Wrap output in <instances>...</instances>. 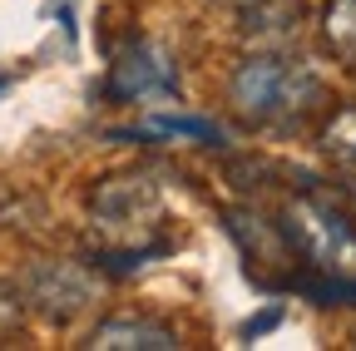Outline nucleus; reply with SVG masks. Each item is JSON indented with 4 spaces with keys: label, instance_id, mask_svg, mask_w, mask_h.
I'll return each mask as SVG.
<instances>
[{
    "label": "nucleus",
    "instance_id": "39448f33",
    "mask_svg": "<svg viewBox=\"0 0 356 351\" xmlns=\"http://www.w3.org/2000/svg\"><path fill=\"white\" fill-rule=\"evenodd\" d=\"M89 208L104 228L129 233V228H149L159 218V183H149L144 173H124V179H104L89 193Z\"/></svg>",
    "mask_w": 356,
    "mask_h": 351
},
{
    "label": "nucleus",
    "instance_id": "f8f14e48",
    "mask_svg": "<svg viewBox=\"0 0 356 351\" xmlns=\"http://www.w3.org/2000/svg\"><path fill=\"white\" fill-rule=\"evenodd\" d=\"M20 322H25V302H20V287L0 282V341H6V336H15V332H20Z\"/></svg>",
    "mask_w": 356,
    "mask_h": 351
},
{
    "label": "nucleus",
    "instance_id": "9d476101",
    "mask_svg": "<svg viewBox=\"0 0 356 351\" xmlns=\"http://www.w3.org/2000/svg\"><path fill=\"white\" fill-rule=\"evenodd\" d=\"M322 40H327V50L356 70V0H327V10H322Z\"/></svg>",
    "mask_w": 356,
    "mask_h": 351
},
{
    "label": "nucleus",
    "instance_id": "423d86ee",
    "mask_svg": "<svg viewBox=\"0 0 356 351\" xmlns=\"http://www.w3.org/2000/svg\"><path fill=\"white\" fill-rule=\"evenodd\" d=\"M238 10H243V20H238L243 45H252V50H292L297 45V20H302L297 0H243Z\"/></svg>",
    "mask_w": 356,
    "mask_h": 351
},
{
    "label": "nucleus",
    "instance_id": "9b49d317",
    "mask_svg": "<svg viewBox=\"0 0 356 351\" xmlns=\"http://www.w3.org/2000/svg\"><path fill=\"white\" fill-rule=\"evenodd\" d=\"M322 154L341 173H356V104H346V109L332 114V124L322 129Z\"/></svg>",
    "mask_w": 356,
    "mask_h": 351
},
{
    "label": "nucleus",
    "instance_id": "2eb2a0df",
    "mask_svg": "<svg viewBox=\"0 0 356 351\" xmlns=\"http://www.w3.org/2000/svg\"><path fill=\"white\" fill-rule=\"evenodd\" d=\"M213 6H243V0H213Z\"/></svg>",
    "mask_w": 356,
    "mask_h": 351
},
{
    "label": "nucleus",
    "instance_id": "6e6552de",
    "mask_svg": "<svg viewBox=\"0 0 356 351\" xmlns=\"http://www.w3.org/2000/svg\"><path fill=\"white\" fill-rule=\"evenodd\" d=\"M89 346L95 351H173L178 332L149 317H109L89 332Z\"/></svg>",
    "mask_w": 356,
    "mask_h": 351
},
{
    "label": "nucleus",
    "instance_id": "4468645a",
    "mask_svg": "<svg viewBox=\"0 0 356 351\" xmlns=\"http://www.w3.org/2000/svg\"><path fill=\"white\" fill-rule=\"evenodd\" d=\"M6 90H10V74H0V95H6Z\"/></svg>",
    "mask_w": 356,
    "mask_h": 351
},
{
    "label": "nucleus",
    "instance_id": "f03ea898",
    "mask_svg": "<svg viewBox=\"0 0 356 351\" xmlns=\"http://www.w3.org/2000/svg\"><path fill=\"white\" fill-rule=\"evenodd\" d=\"M282 238L287 247L312 262L317 272H356V228L341 208H332L317 193H297L282 208Z\"/></svg>",
    "mask_w": 356,
    "mask_h": 351
},
{
    "label": "nucleus",
    "instance_id": "ddd939ff",
    "mask_svg": "<svg viewBox=\"0 0 356 351\" xmlns=\"http://www.w3.org/2000/svg\"><path fill=\"white\" fill-rule=\"evenodd\" d=\"M277 322H282V307H277V302H273V307H267V312H262V317H252V322H248V327H243V336H248V341H252V336H262V332H273V327H277Z\"/></svg>",
    "mask_w": 356,
    "mask_h": 351
},
{
    "label": "nucleus",
    "instance_id": "f257e3e1",
    "mask_svg": "<svg viewBox=\"0 0 356 351\" xmlns=\"http://www.w3.org/2000/svg\"><path fill=\"white\" fill-rule=\"evenodd\" d=\"M228 99L257 129H297L327 104V84L287 50H252L228 79Z\"/></svg>",
    "mask_w": 356,
    "mask_h": 351
},
{
    "label": "nucleus",
    "instance_id": "20e7f679",
    "mask_svg": "<svg viewBox=\"0 0 356 351\" xmlns=\"http://www.w3.org/2000/svg\"><path fill=\"white\" fill-rule=\"evenodd\" d=\"M178 90V70L173 55L154 40H134V45L109 65L104 95L109 99H144V95H173Z\"/></svg>",
    "mask_w": 356,
    "mask_h": 351
},
{
    "label": "nucleus",
    "instance_id": "0eeeda50",
    "mask_svg": "<svg viewBox=\"0 0 356 351\" xmlns=\"http://www.w3.org/2000/svg\"><path fill=\"white\" fill-rule=\"evenodd\" d=\"M222 218H228V233L238 238V247H243V257H248L252 277L267 268V262H292V257H297V252L287 247L282 228H277V223H267V218H257L252 208H228Z\"/></svg>",
    "mask_w": 356,
    "mask_h": 351
},
{
    "label": "nucleus",
    "instance_id": "1a4fd4ad",
    "mask_svg": "<svg viewBox=\"0 0 356 351\" xmlns=\"http://www.w3.org/2000/svg\"><path fill=\"white\" fill-rule=\"evenodd\" d=\"M119 139H193V144H208V149H218V144H222V129H218L213 119L159 114V119H149L144 129H134V134H119Z\"/></svg>",
    "mask_w": 356,
    "mask_h": 351
},
{
    "label": "nucleus",
    "instance_id": "7ed1b4c3",
    "mask_svg": "<svg viewBox=\"0 0 356 351\" xmlns=\"http://www.w3.org/2000/svg\"><path fill=\"white\" fill-rule=\"evenodd\" d=\"M95 277H89L84 262H70V257H50V262H30L25 277H20V302L25 312L44 317V322H74L89 302H95Z\"/></svg>",
    "mask_w": 356,
    "mask_h": 351
}]
</instances>
